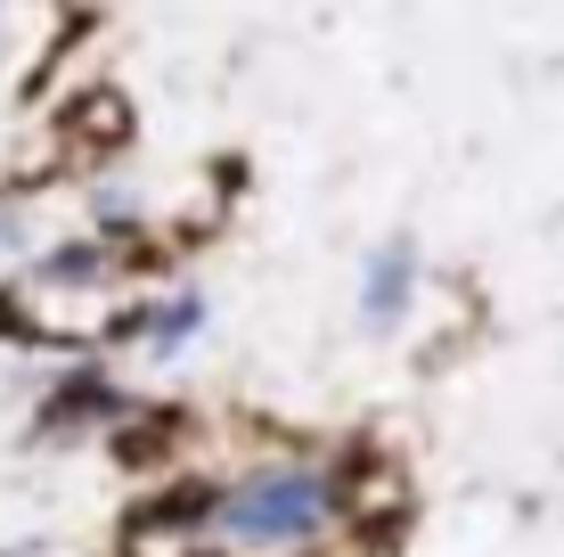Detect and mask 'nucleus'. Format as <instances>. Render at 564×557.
<instances>
[{"label": "nucleus", "instance_id": "1", "mask_svg": "<svg viewBox=\"0 0 564 557\" xmlns=\"http://www.w3.org/2000/svg\"><path fill=\"white\" fill-rule=\"evenodd\" d=\"M336 516V492L319 484V475H295V468H279V475H254L246 492H221V516H213V533H229V542H246V549H295L311 542V533Z\"/></svg>", "mask_w": 564, "mask_h": 557}, {"label": "nucleus", "instance_id": "3", "mask_svg": "<svg viewBox=\"0 0 564 557\" xmlns=\"http://www.w3.org/2000/svg\"><path fill=\"white\" fill-rule=\"evenodd\" d=\"M197 329H205V303L197 296H172V312L148 320V344H155V353H172V344H188Z\"/></svg>", "mask_w": 564, "mask_h": 557}, {"label": "nucleus", "instance_id": "2", "mask_svg": "<svg viewBox=\"0 0 564 557\" xmlns=\"http://www.w3.org/2000/svg\"><path fill=\"white\" fill-rule=\"evenodd\" d=\"M410 287H417L410 238H384L377 255H368V271H360V312H368V329H393V320L410 312Z\"/></svg>", "mask_w": 564, "mask_h": 557}]
</instances>
